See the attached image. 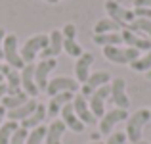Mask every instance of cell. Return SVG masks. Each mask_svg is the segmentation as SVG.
<instances>
[{"mask_svg": "<svg viewBox=\"0 0 151 144\" xmlns=\"http://www.w3.org/2000/svg\"><path fill=\"white\" fill-rule=\"evenodd\" d=\"M111 87V102L115 104V108H121V110H128L130 108V98L126 92V81L122 77H115L109 83Z\"/></svg>", "mask_w": 151, "mask_h": 144, "instance_id": "obj_6", "label": "cell"}, {"mask_svg": "<svg viewBox=\"0 0 151 144\" xmlns=\"http://www.w3.org/2000/svg\"><path fill=\"white\" fill-rule=\"evenodd\" d=\"M27 100H29V96L23 92V90H19V92H15V94H6L2 98V104H0V106H4L8 111H10V110H15V108L23 106Z\"/></svg>", "mask_w": 151, "mask_h": 144, "instance_id": "obj_23", "label": "cell"}, {"mask_svg": "<svg viewBox=\"0 0 151 144\" xmlns=\"http://www.w3.org/2000/svg\"><path fill=\"white\" fill-rule=\"evenodd\" d=\"M6 87H8L6 94H15L21 90V75L17 69H10V73L6 75Z\"/></svg>", "mask_w": 151, "mask_h": 144, "instance_id": "obj_26", "label": "cell"}, {"mask_svg": "<svg viewBox=\"0 0 151 144\" xmlns=\"http://www.w3.org/2000/svg\"><path fill=\"white\" fill-rule=\"evenodd\" d=\"M46 115H48V113H46V106L38 102L37 110H35L27 119H23L19 127H23V129H27V131H33V129H37V127H40V125H42V121L46 119Z\"/></svg>", "mask_w": 151, "mask_h": 144, "instance_id": "obj_20", "label": "cell"}, {"mask_svg": "<svg viewBox=\"0 0 151 144\" xmlns=\"http://www.w3.org/2000/svg\"><path fill=\"white\" fill-rule=\"evenodd\" d=\"M59 115H61V121L65 123V127H67V129H71L73 133H82V131H84V123L77 117V113H75L73 104H71V102L65 104V106L61 108Z\"/></svg>", "mask_w": 151, "mask_h": 144, "instance_id": "obj_16", "label": "cell"}, {"mask_svg": "<svg viewBox=\"0 0 151 144\" xmlns=\"http://www.w3.org/2000/svg\"><path fill=\"white\" fill-rule=\"evenodd\" d=\"M122 27L119 25L117 21L109 17H103V19H98V23L94 25V35H105V33H121Z\"/></svg>", "mask_w": 151, "mask_h": 144, "instance_id": "obj_21", "label": "cell"}, {"mask_svg": "<svg viewBox=\"0 0 151 144\" xmlns=\"http://www.w3.org/2000/svg\"><path fill=\"white\" fill-rule=\"evenodd\" d=\"M73 110H75V113H77V117L81 119L84 125H94V123L98 121L96 117H94V113L90 111V106H88V98H84L81 92L78 94H75V98H73Z\"/></svg>", "mask_w": 151, "mask_h": 144, "instance_id": "obj_11", "label": "cell"}, {"mask_svg": "<svg viewBox=\"0 0 151 144\" xmlns=\"http://www.w3.org/2000/svg\"><path fill=\"white\" fill-rule=\"evenodd\" d=\"M134 8H149L151 10V0H134Z\"/></svg>", "mask_w": 151, "mask_h": 144, "instance_id": "obj_35", "label": "cell"}, {"mask_svg": "<svg viewBox=\"0 0 151 144\" xmlns=\"http://www.w3.org/2000/svg\"><path fill=\"white\" fill-rule=\"evenodd\" d=\"M128 119V110H121V108H113V110L105 111L103 117L100 119V133L101 135H111L113 129L119 123Z\"/></svg>", "mask_w": 151, "mask_h": 144, "instance_id": "obj_7", "label": "cell"}, {"mask_svg": "<svg viewBox=\"0 0 151 144\" xmlns=\"http://www.w3.org/2000/svg\"><path fill=\"white\" fill-rule=\"evenodd\" d=\"M126 140H128V138H126L124 133H111L105 144H124Z\"/></svg>", "mask_w": 151, "mask_h": 144, "instance_id": "obj_33", "label": "cell"}, {"mask_svg": "<svg viewBox=\"0 0 151 144\" xmlns=\"http://www.w3.org/2000/svg\"><path fill=\"white\" fill-rule=\"evenodd\" d=\"M105 12H107V17L113 19V21H117L122 29H126V27L136 19L134 10H126L124 6H121V4L115 2V0H107L105 2Z\"/></svg>", "mask_w": 151, "mask_h": 144, "instance_id": "obj_5", "label": "cell"}, {"mask_svg": "<svg viewBox=\"0 0 151 144\" xmlns=\"http://www.w3.org/2000/svg\"><path fill=\"white\" fill-rule=\"evenodd\" d=\"M94 44L105 48V46H121L122 37L121 33H105V35H94Z\"/></svg>", "mask_w": 151, "mask_h": 144, "instance_id": "obj_24", "label": "cell"}, {"mask_svg": "<svg viewBox=\"0 0 151 144\" xmlns=\"http://www.w3.org/2000/svg\"><path fill=\"white\" fill-rule=\"evenodd\" d=\"M19 129L17 121H4L2 125H0V144H10L12 140V135L15 133V131Z\"/></svg>", "mask_w": 151, "mask_h": 144, "instance_id": "obj_27", "label": "cell"}, {"mask_svg": "<svg viewBox=\"0 0 151 144\" xmlns=\"http://www.w3.org/2000/svg\"><path fill=\"white\" fill-rule=\"evenodd\" d=\"M6 108H4V106H0V125H2V123H4V117H6Z\"/></svg>", "mask_w": 151, "mask_h": 144, "instance_id": "obj_38", "label": "cell"}, {"mask_svg": "<svg viewBox=\"0 0 151 144\" xmlns=\"http://www.w3.org/2000/svg\"><path fill=\"white\" fill-rule=\"evenodd\" d=\"M130 67H132L134 71H138V73H147L151 69V50L144 52L138 60H134V62L130 63Z\"/></svg>", "mask_w": 151, "mask_h": 144, "instance_id": "obj_28", "label": "cell"}, {"mask_svg": "<svg viewBox=\"0 0 151 144\" xmlns=\"http://www.w3.org/2000/svg\"><path fill=\"white\" fill-rule=\"evenodd\" d=\"M103 56H105V60H109L111 63L130 65L134 60H138L142 56V52H138L136 48L121 44V46H105V48H103Z\"/></svg>", "mask_w": 151, "mask_h": 144, "instance_id": "obj_2", "label": "cell"}, {"mask_svg": "<svg viewBox=\"0 0 151 144\" xmlns=\"http://www.w3.org/2000/svg\"><path fill=\"white\" fill-rule=\"evenodd\" d=\"M48 46L40 52L42 60H50V58H55L59 52H63V35L59 29H54L52 33L48 35Z\"/></svg>", "mask_w": 151, "mask_h": 144, "instance_id": "obj_15", "label": "cell"}, {"mask_svg": "<svg viewBox=\"0 0 151 144\" xmlns=\"http://www.w3.org/2000/svg\"><path fill=\"white\" fill-rule=\"evenodd\" d=\"M65 123L61 119H54V121L48 125V131H46V138L44 144H63V133H65Z\"/></svg>", "mask_w": 151, "mask_h": 144, "instance_id": "obj_19", "label": "cell"}, {"mask_svg": "<svg viewBox=\"0 0 151 144\" xmlns=\"http://www.w3.org/2000/svg\"><path fill=\"white\" fill-rule=\"evenodd\" d=\"M126 29L134 31V33H138V35H144V37H147L149 41H151V21H149V19L136 17L128 27H126Z\"/></svg>", "mask_w": 151, "mask_h": 144, "instance_id": "obj_25", "label": "cell"}, {"mask_svg": "<svg viewBox=\"0 0 151 144\" xmlns=\"http://www.w3.org/2000/svg\"><path fill=\"white\" fill-rule=\"evenodd\" d=\"M90 144H105V142H100V140H98V142H90Z\"/></svg>", "mask_w": 151, "mask_h": 144, "instance_id": "obj_43", "label": "cell"}, {"mask_svg": "<svg viewBox=\"0 0 151 144\" xmlns=\"http://www.w3.org/2000/svg\"><path fill=\"white\" fill-rule=\"evenodd\" d=\"M109 96H111V87L105 85V87H100L98 90H94V94L88 98L90 111L94 113L96 119L103 117V113H105V102L109 100Z\"/></svg>", "mask_w": 151, "mask_h": 144, "instance_id": "obj_8", "label": "cell"}, {"mask_svg": "<svg viewBox=\"0 0 151 144\" xmlns=\"http://www.w3.org/2000/svg\"><path fill=\"white\" fill-rule=\"evenodd\" d=\"M48 41H50L48 35H33L31 39H27L25 44H23V48L19 50L23 62H25V63H35V58H37V56L48 46Z\"/></svg>", "mask_w": 151, "mask_h": 144, "instance_id": "obj_4", "label": "cell"}, {"mask_svg": "<svg viewBox=\"0 0 151 144\" xmlns=\"http://www.w3.org/2000/svg\"><path fill=\"white\" fill-rule=\"evenodd\" d=\"M8 92V87H6V83H0V104H2V98L6 96Z\"/></svg>", "mask_w": 151, "mask_h": 144, "instance_id": "obj_37", "label": "cell"}, {"mask_svg": "<svg viewBox=\"0 0 151 144\" xmlns=\"http://www.w3.org/2000/svg\"><path fill=\"white\" fill-rule=\"evenodd\" d=\"M4 39H6V31L0 27V60L4 58V52H2V44H4Z\"/></svg>", "mask_w": 151, "mask_h": 144, "instance_id": "obj_36", "label": "cell"}, {"mask_svg": "<svg viewBox=\"0 0 151 144\" xmlns=\"http://www.w3.org/2000/svg\"><path fill=\"white\" fill-rule=\"evenodd\" d=\"M46 2H48V4H58L59 0H46Z\"/></svg>", "mask_w": 151, "mask_h": 144, "instance_id": "obj_41", "label": "cell"}, {"mask_svg": "<svg viewBox=\"0 0 151 144\" xmlns=\"http://www.w3.org/2000/svg\"><path fill=\"white\" fill-rule=\"evenodd\" d=\"M61 35H63V39H73L75 41V39H77V25H75V23H65Z\"/></svg>", "mask_w": 151, "mask_h": 144, "instance_id": "obj_32", "label": "cell"}, {"mask_svg": "<svg viewBox=\"0 0 151 144\" xmlns=\"http://www.w3.org/2000/svg\"><path fill=\"white\" fill-rule=\"evenodd\" d=\"M111 83V73L109 71H92L88 77V81H86V85L90 87L92 90H98L100 87H105Z\"/></svg>", "mask_w": 151, "mask_h": 144, "instance_id": "obj_22", "label": "cell"}, {"mask_svg": "<svg viewBox=\"0 0 151 144\" xmlns=\"http://www.w3.org/2000/svg\"><path fill=\"white\" fill-rule=\"evenodd\" d=\"M46 131H48V127H37V129L29 131V135H27V142L25 144H42L46 138Z\"/></svg>", "mask_w": 151, "mask_h": 144, "instance_id": "obj_30", "label": "cell"}, {"mask_svg": "<svg viewBox=\"0 0 151 144\" xmlns=\"http://www.w3.org/2000/svg\"><path fill=\"white\" fill-rule=\"evenodd\" d=\"M0 69H2V62H0Z\"/></svg>", "mask_w": 151, "mask_h": 144, "instance_id": "obj_44", "label": "cell"}, {"mask_svg": "<svg viewBox=\"0 0 151 144\" xmlns=\"http://www.w3.org/2000/svg\"><path fill=\"white\" fill-rule=\"evenodd\" d=\"M63 50H65L67 56H71V58H81L82 54H84V50H82V46L77 42V39H63Z\"/></svg>", "mask_w": 151, "mask_h": 144, "instance_id": "obj_29", "label": "cell"}, {"mask_svg": "<svg viewBox=\"0 0 151 144\" xmlns=\"http://www.w3.org/2000/svg\"><path fill=\"white\" fill-rule=\"evenodd\" d=\"M37 106H38L37 100H35V98H29L25 104H23V106L15 108V110L6 111V117L10 119V121H23V119H27L35 110H37Z\"/></svg>", "mask_w": 151, "mask_h": 144, "instance_id": "obj_18", "label": "cell"}, {"mask_svg": "<svg viewBox=\"0 0 151 144\" xmlns=\"http://www.w3.org/2000/svg\"><path fill=\"white\" fill-rule=\"evenodd\" d=\"M128 144H151V142H145V140H138V142H128Z\"/></svg>", "mask_w": 151, "mask_h": 144, "instance_id": "obj_40", "label": "cell"}, {"mask_svg": "<svg viewBox=\"0 0 151 144\" xmlns=\"http://www.w3.org/2000/svg\"><path fill=\"white\" fill-rule=\"evenodd\" d=\"M78 90V81L77 79H71V77H55L48 81V89H46V94L50 96H55L59 92H75L77 94Z\"/></svg>", "mask_w": 151, "mask_h": 144, "instance_id": "obj_10", "label": "cell"}, {"mask_svg": "<svg viewBox=\"0 0 151 144\" xmlns=\"http://www.w3.org/2000/svg\"><path fill=\"white\" fill-rule=\"evenodd\" d=\"M19 75H21V90L29 98H35L40 92L37 83H35V63H25V67L19 71Z\"/></svg>", "mask_w": 151, "mask_h": 144, "instance_id": "obj_14", "label": "cell"}, {"mask_svg": "<svg viewBox=\"0 0 151 144\" xmlns=\"http://www.w3.org/2000/svg\"><path fill=\"white\" fill-rule=\"evenodd\" d=\"M2 52H4L6 63L12 67V69L19 71V69L25 67V62H23L21 54H19V48H17V35L6 33V39H4V44H2Z\"/></svg>", "mask_w": 151, "mask_h": 144, "instance_id": "obj_3", "label": "cell"}, {"mask_svg": "<svg viewBox=\"0 0 151 144\" xmlns=\"http://www.w3.org/2000/svg\"><path fill=\"white\" fill-rule=\"evenodd\" d=\"M149 121H151V110L149 108H140V110L134 111L132 115H128V119H126V129H124L126 138H128L130 142L142 140L144 129Z\"/></svg>", "mask_w": 151, "mask_h": 144, "instance_id": "obj_1", "label": "cell"}, {"mask_svg": "<svg viewBox=\"0 0 151 144\" xmlns=\"http://www.w3.org/2000/svg\"><path fill=\"white\" fill-rule=\"evenodd\" d=\"M100 137H101V133H92V142H98Z\"/></svg>", "mask_w": 151, "mask_h": 144, "instance_id": "obj_39", "label": "cell"}, {"mask_svg": "<svg viewBox=\"0 0 151 144\" xmlns=\"http://www.w3.org/2000/svg\"><path fill=\"white\" fill-rule=\"evenodd\" d=\"M92 63H94V54L92 52H84L81 58H77L75 63V79L78 81V85H84L88 81L90 73H92Z\"/></svg>", "mask_w": 151, "mask_h": 144, "instance_id": "obj_13", "label": "cell"}, {"mask_svg": "<svg viewBox=\"0 0 151 144\" xmlns=\"http://www.w3.org/2000/svg\"><path fill=\"white\" fill-rule=\"evenodd\" d=\"M58 62L55 58H50V60H40V62L35 65V83H37L38 90H44L48 89V75L55 69Z\"/></svg>", "mask_w": 151, "mask_h": 144, "instance_id": "obj_9", "label": "cell"}, {"mask_svg": "<svg viewBox=\"0 0 151 144\" xmlns=\"http://www.w3.org/2000/svg\"><path fill=\"white\" fill-rule=\"evenodd\" d=\"M73 98H75V92H59V94L52 96L48 106H46V113H48L50 117H58L61 108L65 106V104L73 102Z\"/></svg>", "mask_w": 151, "mask_h": 144, "instance_id": "obj_17", "label": "cell"}, {"mask_svg": "<svg viewBox=\"0 0 151 144\" xmlns=\"http://www.w3.org/2000/svg\"><path fill=\"white\" fill-rule=\"evenodd\" d=\"M145 75H147V79H151V69L147 71V73H145Z\"/></svg>", "mask_w": 151, "mask_h": 144, "instance_id": "obj_42", "label": "cell"}, {"mask_svg": "<svg viewBox=\"0 0 151 144\" xmlns=\"http://www.w3.org/2000/svg\"><path fill=\"white\" fill-rule=\"evenodd\" d=\"M121 37H122V44H126L130 48H136L138 52H149L151 50V41L147 37H144V35H138L130 29H122Z\"/></svg>", "mask_w": 151, "mask_h": 144, "instance_id": "obj_12", "label": "cell"}, {"mask_svg": "<svg viewBox=\"0 0 151 144\" xmlns=\"http://www.w3.org/2000/svg\"><path fill=\"white\" fill-rule=\"evenodd\" d=\"M134 15L142 19H149L151 21V10L149 8H134Z\"/></svg>", "mask_w": 151, "mask_h": 144, "instance_id": "obj_34", "label": "cell"}, {"mask_svg": "<svg viewBox=\"0 0 151 144\" xmlns=\"http://www.w3.org/2000/svg\"><path fill=\"white\" fill-rule=\"evenodd\" d=\"M149 110H151V108H149Z\"/></svg>", "mask_w": 151, "mask_h": 144, "instance_id": "obj_45", "label": "cell"}, {"mask_svg": "<svg viewBox=\"0 0 151 144\" xmlns=\"http://www.w3.org/2000/svg\"><path fill=\"white\" fill-rule=\"evenodd\" d=\"M27 135H29V131L23 129V127H19V129L15 131L14 135H12L10 144H25V142H27Z\"/></svg>", "mask_w": 151, "mask_h": 144, "instance_id": "obj_31", "label": "cell"}]
</instances>
